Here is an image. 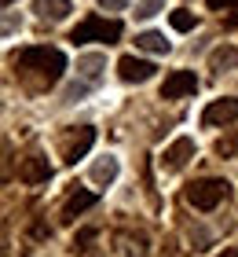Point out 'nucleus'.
I'll list each match as a JSON object with an SVG mask.
<instances>
[{
  "mask_svg": "<svg viewBox=\"0 0 238 257\" xmlns=\"http://www.w3.org/2000/svg\"><path fill=\"white\" fill-rule=\"evenodd\" d=\"M11 66L15 74L22 77V85L41 92V88H52L66 70V55L59 48H48V44H37V48H22L19 55H11Z\"/></svg>",
  "mask_w": 238,
  "mask_h": 257,
  "instance_id": "nucleus-1",
  "label": "nucleus"
},
{
  "mask_svg": "<svg viewBox=\"0 0 238 257\" xmlns=\"http://www.w3.org/2000/svg\"><path fill=\"white\" fill-rule=\"evenodd\" d=\"M223 198H227V180H216V177H205V180H194L187 188V202L194 209H216Z\"/></svg>",
  "mask_w": 238,
  "mask_h": 257,
  "instance_id": "nucleus-2",
  "label": "nucleus"
},
{
  "mask_svg": "<svg viewBox=\"0 0 238 257\" xmlns=\"http://www.w3.org/2000/svg\"><path fill=\"white\" fill-rule=\"evenodd\" d=\"M70 41H106V44H114V41H121V22L92 15V19H85L74 33H70Z\"/></svg>",
  "mask_w": 238,
  "mask_h": 257,
  "instance_id": "nucleus-3",
  "label": "nucleus"
},
{
  "mask_svg": "<svg viewBox=\"0 0 238 257\" xmlns=\"http://www.w3.org/2000/svg\"><path fill=\"white\" fill-rule=\"evenodd\" d=\"M92 144H95V128H92V125H77V128H70V133L63 136V144H59V155H63V162H70V166H74L77 158L88 155Z\"/></svg>",
  "mask_w": 238,
  "mask_h": 257,
  "instance_id": "nucleus-4",
  "label": "nucleus"
},
{
  "mask_svg": "<svg viewBox=\"0 0 238 257\" xmlns=\"http://www.w3.org/2000/svg\"><path fill=\"white\" fill-rule=\"evenodd\" d=\"M19 180L22 184H48L52 180V166H48V158L41 151H30V155L19 162Z\"/></svg>",
  "mask_w": 238,
  "mask_h": 257,
  "instance_id": "nucleus-5",
  "label": "nucleus"
},
{
  "mask_svg": "<svg viewBox=\"0 0 238 257\" xmlns=\"http://www.w3.org/2000/svg\"><path fill=\"white\" fill-rule=\"evenodd\" d=\"M194 92H198L194 70H172L161 85V99H180V96H194Z\"/></svg>",
  "mask_w": 238,
  "mask_h": 257,
  "instance_id": "nucleus-6",
  "label": "nucleus"
},
{
  "mask_svg": "<svg viewBox=\"0 0 238 257\" xmlns=\"http://www.w3.org/2000/svg\"><path fill=\"white\" fill-rule=\"evenodd\" d=\"M231 121H238V99L234 96H223V99H216V103H209L205 107V114H201V125H231Z\"/></svg>",
  "mask_w": 238,
  "mask_h": 257,
  "instance_id": "nucleus-7",
  "label": "nucleus"
},
{
  "mask_svg": "<svg viewBox=\"0 0 238 257\" xmlns=\"http://www.w3.org/2000/svg\"><path fill=\"white\" fill-rule=\"evenodd\" d=\"M194 158V140L190 136H180V140H172L169 147H165V158H161V166L169 169V173H180L187 162Z\"/></svg>",
  "mask_w": 238,
  "mask_h": 257,
  "instance_id": "nucleus-8",
  "label": "nucleus"
},
{
  "mask_svg": "<svg viewBox=\"0 0 238 257\" xmlns=\"http://www.w3.org/2000/svg\"><path fill=\"white\" fill-rule=\"evenodd\" d=\"M154 70H158L154 63L136 59V55H125V59L117 63V74H121V81H128V85H143V81H150Z\"/></svg>",
  "mask_w": 238,
  "mask_h": 257,
  "instance_id": "nucleus-9",
  "label": "nucleus"
},
{
  "mask_svg": "<svg viewBox=\"0 0 238 257\" xmlns=\"http://www.w3.org/2000/svg\"><path fill=\"white\" fill-rule=\"evenodd\" d=\"M117 173H121V166H117V158L114 155H103V158H95V166H92V184L95 188H110V184L117 180Z\"/></svg>",
  "mask_w": 238,
  "mask_h": 257,
  "instance_id": "nucleus-10",
  "label": "nucleus"
},
{
  "mask_svg": "<svg viewBox=\"0 0 238 257\" xmlns=\"http://www.w3.org/2000/svg\"><path fill=\"white\" fill-rule=\"evenodd\" d=\"M103 70H106V55L103 52H85V55H77V74L88 81V85H95V81L103 77Z\"/></svg>",
  "mask_w": 238,
  "mask_h": 257,
  "instance_id": "nucleus-11",
  "label": "nucleus"
},
{
  "mask_svg": "<svg viewBox=\"0 0 238 257\" xmlns=\"http://www.w3.org/2000/svg\"><path fill=\"white\" fill-rule=\"evenodd\" d=\"M33 11H37L41 22H63L70 11H74V4H70V0H37Z\"/></svg>",
  "mask_w": 238,
  "mask_h": 257,
  "instance_id": "nucleus-12",
  "label": "nucleus"
},
{
  "mask_svg": "<svg viewBox=\"0 0 238 257\" xmlns=\"http://www.w3.org/2000/svg\"><path fill=\"white\" fill-rule=\"evenodd\" d=\"M209 66L216 70V74H223V70H238V48L234 44H220V48L209 52Z\"/></svg>",
  "mask_w": 238,
  "mask_h": 257,
  "instance_id": "nucleus-13",
  "label": "nucleus"
},
{
  "mask_svg": "<svg viewBox=\"0 0 238 257\" xmlns=\"http://www.w3.org/2000/svg\"><path fill=\"white\" fill-rule=\"evenodd\" d=\"M88 206H95V195L92 191H74L66 198V206H63V220L70 224V220H77V213H85Z\"/></svg>",
  "mask_w": 238,
  "mask_h": 257,
  "instance_id": "nucleus-14",
  "label": "nucleus"
},
{
  "mask_svg": "<svg viewBox=\"0 0 238 257\" xmlns=\"http://www.w3.org/2000/svg\"><path fill=\"white\" fill-rule=\"evenodd\" d=\"M136 48H143V52H154V55H165V52H169V41H165V33H158V30H147V33H139V37H136Z\"/></svg>",
  "mask_w": 238,
  "mask_h": 257,
  "instance_id": "nucleus-15",
  "label": "nucleus"
},
{
  "mask_svg": "<svg viewBox=\"0 0 238 257\" xmlns=\"http://www.w3.org/2000/svg\"><path fill=\"white\" fill-rule=\"evenodd\" d=\"M209 11L223 15L227 26H238V0H209Z\"/></svg>",
  "mask_w": 238,
  "mask_h": 257,
  "instance_id": "nucleus-16",
  "label": "nucleus"
},
{
  "mask_svg": "<svg viewBox=\"0 0 238 257\" xmlns=\"http://www.w3.org/2000/svg\"><path fill=\"white\" fill-rule=\"evenodd\" d=\"M169 22H172V30H180V33H187V30H194V26H198L194 11H187V8H176L172 15H169Z\"/></svg>",
  "mask_w": 238,
  "mask_h": 257,
  "instance_id": "nucleus-17",
  "label": "nucleus"
},
{
  "mask_svg": "<svg viewBox=\"0 0 238 257\" xmlns=\"http://www.w3.org/2000/svg\"><path fill=\"white\" fill-rule=\"evenodd\" d=\"M158 11H165V0H136L139 19H150V15H158Z\"/></svg>",
  "mask_w": 238,
  "mask_h": 257,
  "instance_id": "nucleus-18",
  "label": "nucleus"
},
{
  "mask_svg": "<svg viewBox=\"0 0 238 257\" xmlns=\"http://www.w3.org/2000/svg\"><path fill=\"white\" fill-rule=\"evenodd\" d=\"M88 88H92L88 81H81V85H70V88H66V99H81V96H85Z\"/></svg>",
  "mask_w": 238,
  "mask_h": 257,
  "instance_id": "nucleus-19",
  "label": "nucleus"
},
{
  "mask_svg": "<svg viewBox=\"0 0 238 257\" xmlns=\"http://www.w3.org/2000/svg\"><path fill=\"white\" fill-rule=\"evenodd\" d=\"M234 151H238V140H220V144H216V155H223V158L234 155Z\"/></svg>",
  "mask_w": 238,
  "mask_h": 257,
  "instance_id": "nucleus-20",
  "label": "nucleus"
},
{
  "mask_svg": "<svg viewBox=\"0 0 238 257\" xmlns=\"http://www.w3.org/2000/svg\"><path fill=\"white\" fill-rule=\"evenodd\" d=\"M95 4H99V8H106V11H121V8L128 4V0H95Z\"/></svg>",
  "mask_w": 238,
  "mask_h": 257,
  "instance_id": "nucleus-21",
  "label": "nucleus"
},
{
  "mask_svg": "<svg viewBox=\"0 0 238 257\" xmlns=\"http://www.w3.org/2000/svg\"><path fill=\"white\" fill-rule=\"evenodd\" d=\"M19 26H22V22H15V19H11V15H8V19H4V37H11V33H15Z\"/></svg>",
  "mask_w": 238,
  "mask_h": 257,
  "instance_id": "nucleus-22",
  "label": "nucleus"
},
{
  "mask_svg": "<svg viewBox=\"0 0 238 257\" xmlns=\"http://www.w3.org/2000/svg\"><path fill=\"white\" fill-rule=\"evenodd\" d=\"M220 257H238V246H227V250H223Z\"/></svg>",
  "mask_w": 238,
  "mask_h": 257,
  "instance_id": "nucleus-23",
  "label": "nucleus"
},
{
  "mask_svg": "<svg viewBox=\"0 0 238 257\" xmlns=\"http://www.w3.org/2000/svg\"><path fill=\"white\" fill-rule=\"evenodd\" d=\"M0 4H4V8H11V4H15V0H0Z\"/></svg>",
  "mask_w": 238,
  "mask_h": 257,
  "instance_id": "nucleus-24",
  "label": "nucleus"
}]
</instances>
